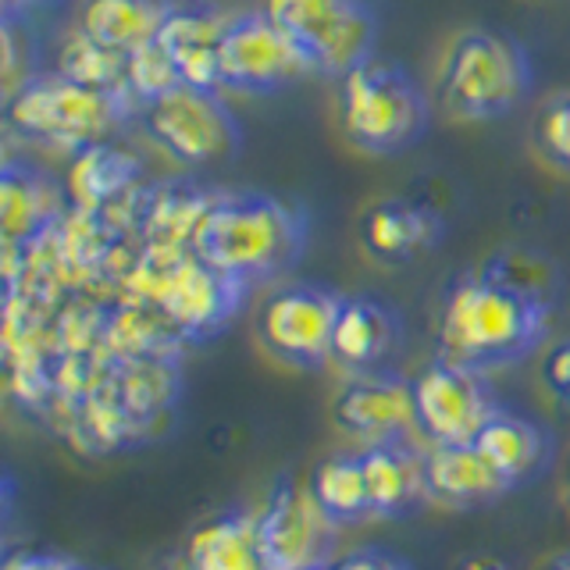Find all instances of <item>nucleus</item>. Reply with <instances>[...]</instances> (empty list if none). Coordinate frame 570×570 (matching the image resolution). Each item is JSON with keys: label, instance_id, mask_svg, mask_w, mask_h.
<instances>
[{"label": "nucleus", "instance_id": "cd10ccee", "mask_svg": "<svg viewBox=\"0 0 570 570\" xmlns=\"http://www.w3.org/2000/svg\"><path fill=\"white\" fill-rule=\"evenodd\" d=\"M534 142L552 168L570 171V94L552 97L534 118Z\"/></svg>", "mask_w": 570, "mask_h": 570}, {"label": "nucleus", "instance_id": "412c9836", "mask_svg": "<svg viewBox=\"0 0 570 570\" xmlns=\"http://www.w3.org/2000/svg\"><path fill=\"white\" fill-rule=\"evenodd\" d=\"M171 8L175 0H82L79 29L104 47L132 53L157 40Z\"/></svg>", "mask_w": 570, "mask_h": 570}, {"label": "nucleus", "instance_id": "c756f323", "mask_svg": "<svg viewBox=\"0 0 570 570\" xmlns=\"http://www.w3.org/2000/svg\"><path fill=\"white\" fill-rule=\"evenodd\" d=\"M542 379H546L552 396H560L563 403H570V338H563V343H557L546 353Z\"/></svg>", "mask_w": 570, "mask_h": 570}, {"label": "nucleus", "instance_id": "f03ea898", "mask_svg": "<svg viewBox=\"0 0 570 570\" xmlns=\"http://www.w3.org/2000/svg\"><path fill=\"white\" fill-rule=\"evenodd\" d=\"M189 249L249 289L296 267L307 249V214L272 193H218Z\"/></svg>", "mask_w": 570, "mask_h": 570}, {"label": "nucleus", "instance_id": "7c9ffc66", "mask_svg": "<svg viewBox=\"0 0 570 570\" xmlns=\"http://www.w3.org/2000/svg\"><path fill=\"white\" fill-rule=\"evenodd\" d=\"M4 570H79L76 560L61 557V552H14L4 560Z\"/></svg>", "mask_w": 570, "mask_h": 570}, {"label": "nucleus", "instance_id": "a878e982", "mask_svg": "<svg viewBox=\"0 0 570 570\" xmlns=\"http://www.w3.org/2000/svg\"><path fill=\"white\" fill-rule=\"evenodd\" d=\"M485 272L510 282L513 289L549 303V307H552V296H557V289H560V275H557V267H552V261L546 254H539V249H528V246L499 249V254L485 264Z\"/></svg>", "mask_w": 570, "mask_h": 570}, {"label": "nucleus", "instance_id": "f3484780", "mask_svg": "<svg viewBox=\"0 0 570 570\" xmlns=\"http://www.w3.org/2000/svg\"><path fill=\"white\" fill-rule=\"evenodd\" d=\"M228 18L232 14H225L218 8H207V4H175L171 8L157 40L171 53L183 82L225 89L222 86V40H225Z\"/></svg>", "mask_w": 570, "mask_h": 570}, {"label": "nucleus", "instance_id": "6e6552de", "mask_svg": "<svg viewBox=\"0 0 570 570\" xmlns=\"http://www.w3.org/2000/svg\"><path fill=\"white\" fill-rule=\"evenodd\" d=\"M317 76L299 43L264 11L232 14L222 40V86L236 94H278Z\"/></svg>", "mask_w": 570, "mask_h": 570}, {"label": "nucleus", "instance_id": "c9c22d12", "mask_svg": "<svg viewBox=\"0 0 570 570\" xmlns=\"http://www.w3.org/2000/svg\"><path fill=\"white\" fill-rule=\"evenodd\" d=\"M314 570H335V567H332V563H328V567H314Z\"/></svg>", "mask_w": 570, "mask_h": 570}, {"label": "nucleus", "instance_id": "f704fd0d", "mask_svg": "<svg viewBox=\"0 0 570 570\" xmlns=\"http://www.w3.org/2000/svg\"><path fill=\"white\" fill-rule=\"evenodd\" d=\"M168 570H196V567H193V563H189V560L183 557V560H175V563H171Z\"/></svg>", "mask_w": 570, "mask_h": 570}, {"label": "nucleus", "instance_id": "ddd939ff", "mask_svg": "<svg viewBox=\"0 0 570 570\" xmlns=\"http://www.w3.org/2000/svg\"><path fill=\"white\" fill-rule=\"evenodd\" d=\"M160 275L165 278H157L154 299L168 314L171 325L193 335H204L225 325L232 311L239 307V299L246 296L243 282L222 275L200 254L171 257V267H165Z\"/></svg>", "mask_w": 570, "mask_h": 570}, {"label": "nucleus", "instance_id": "c85d7f7f", "mask_svg": "<svg viewBox=\"0 0 570 570\" xmlns=\"http://www.w3.org/2000/svg\"><path fill=\"white\" fill-rule=\"evenodd\" d=\"M335 570H414V563H410L406 557H400V552H392L385 546H361V549H350L343 552L335 563Z\"/></svg>", "mask_w": 570, "mask_h": 570}, {"label": "nucleus", "instance_id": "4be33fe9", "mask_svg": "<svg viewBox=\"0 0 570 570\" xmlns=\"http://www.w3.org/2000/svg\"><path fill=\"white\" fill-rule=\"evenodd\" d=\"M311 489L317 503L338 528L374 521L371 513V492H367V471L361 453H335L317 463L311 478Z\"/></svg>", "mask_w": 570, "mask_h": 570}, {"label": "nucleus", "instance_id": "5701e85b", "mask_svg": "<svg viewBox=\"0 0 570 570\" xmlns=\"http://www.w3.org/2000/svg\"><path fill=\"white\" fill-rule=\"evenodd\" d=\"M50 218H58V193L47 178L22 171L18 175L14 165L4 168V243L14 249L18 243L32 239Z\"/></svg>", "mask_w": 570, "mask_h": 570}, {"label": "nucleus", "instance_id": "473e14b6", "mask_svg": "<svg viewBox=\"0 0 570 570\" xmlns=\"http://www.w3.org/2000/svg\"><path fill=\"white\" fill-rule=\"evenodd\" d=\"M36 0H0V8H4V18H18V11L32 8Z\"/></svg>", "mask_w": 570, "mask_h": 570}, {"label": "nucleus", "instance_id": "72a5a7b5", "mask_svg": "<svg viewBox=\"0 0 570 570\" xmlns=\"http://www.w3.org/2000/svg\"><path fill=\"white\" fill-rule=\"evenodd\" d=\"M546 570H570V552H560L557 560H549Z\"/></svg>", "mask_w": 570, "mask_h": 570}, {"label": "nucleus", "instance_id": "393cba45", "mask_svg": "<svg viewBox=\"0 0 570 570\" xmlns=\"http://www.w3.org/2000/svg\"><path fill=\"white\" fill-rule=\"evenodd\" d=\"M136 175V165L118 150L94 142V147L79 150L76 168H71V189L82 204H100L111 193L125 189V183Z\"/></svg>", "mask_w": 570, "mask_h": 570}, {"label": "nucleus", "instance_id": "e433bc0d", "mask_svg": "<svg viewBox=\"0 0 570 570\" xmlns=\"http://www.w3.org/2000/svg\"><path fill=\"white\" fill-rule=\"evenodd\" d=\"M79 570H86V567H79Z\"/></svg>", "mask_w": 570, "mask_h": 570}, {"label": "nucleus", "instance_id": "9b49d317", "mask_svg": "<svg viewBox=\"0 0 570 570\" xmlns=\"http://www.w3.org/2000/svg\"><path fill=\"white\" fill-rule=\"evenodd\" d=\"M261 528L278 570H314L335 563L338 528L317 503L311 481L282 478L261 510Z\"/></svg>", "mask_w": 570, "mask_h": 570}, {"label": "nucleus", "instance_id": "dca6fc26", "mask_svg": "<svg viewBox=\"0 0 570 570\" xmlns=\"http://www.w3.org/2000/svg\"><path fill=\"white\" fill-rule=\"evenodd\" d=\"M403 317L389 303L374 296H343L335 317L332 361L350 374L385 367V361L400 350Z\"/></svg>", "mask_w": 570, "mask_h": 570}, {"label": "nucleus", "instance_id": "2eb2a0df", "mask_svg": "<svg viewBox=\"0 0 570 570\" xmlns=\"http://www.w3.org/2000/svg\"><path fill=\"white\" fill-rule=\"evenodd\" d=\"M371 492L374 521H400L414 517L424 503H432L428 492V453L414 442H374L361 450Z\"/></svg>", "mask_w": 570, "mask_h": 570}, {"label": "nucleus", "instance_id": "423d86ee", "mask_svg": "<svg viewBox=\"0 0 570 570\" xmlns=\"http://www.w3.org/2000/svg\"><path fill=\"white\" fill-rule=\"evenodd\" d=\"M136 115L142 132L183 165H225L243 147V125L222 100V89L178 82L139 104Z\"/></svg>", "mask_w": 570, "mask_h": 570}, {"label": "nucleus", "instance_id": "0eeeda50", "mask_svg": "<svg viewBox=\"0 0 570 570\" xmlns=\"http://www.w3.org/2000/svg\"><path fill=\"white\" fill-rule=\"evenodd\" d=\"M261 11L293 36L317 76L343 79L374 58L379 14L367 0H264Z\"/></svg>", "mask_w": 570, "mask_h": 570}, {"label": "nucleus", "instance_id": "6ab92c4d", "mask_svg": "<svg viewBox=\"0 0 570 570\" xmlns=\"http://www.w3.org/2000/svg\"><path fill=\"white\" fill-rule=\"evenodd\" d=\"M186 560L196 570H278L267 549L261 513L225 510L189 534Z\"/></svg>", "mask_w": 570, "mask_h": 570}, {"label": "nucleus", "instance_id": "2f4dec72", "mask_svg": "<svg viewBox=\"0 0 570 570\" xmlns=\"http://www.w3.org/2000/svg\"><path fill=\"white\" fill-rule=\"evenodd\" d=\"M460 570H510L503 560H495V557H474V560H468Z\"/></svg>", "mask_w": 570, "mask_h": 570}, {"label": "nucleus", "instance_id": "1a4fd4ad", "mask_svg": "<svg viewBox=\"0 0 570 570\" xmlns=\"http://www.w3.org/2000/svg\"><path fill=\"white\" fill-rule=\"evenodd\" d=\"M338 307H343V296L328 289V285L317 282L282 285L261 307L257 317L261 346L275 361L299 371H314L321 364H328Z\"/></svg>", "mask_w": 570, "mask_h": 570}, {"label": "nucleus", "instance_id": "f257e3e1", "mask_svg": "<svg viewBox=\"0 0 570 570\" xmlns=\"http://www.w3.org/2000/svg\"><path fill=\"white\" fill-rule=\"evenodd\" d=\"M549 303L534 299L510 282L468 272L450 282L439 311V356L478 371L521 364L546 343Z\"/></svg>", "mask_w": 570, "mask_h": 570}, {"label": "nucleus", "instance_id": "f8f14e48", "mask_svg": "<svg viewBox=\"0 0 570 570\" xmlns=\"http://www.w3.org/2000/svg\"><path fill=\"white\" fill-rule=\"evenodd\" d=\"M335 421L364 445L410 439L421 432L414 379H403L385 367L350 374V382L335 396Z\"/></svg>", "mask_w": 570, "mask_h": 570}, {"label": "nucleus", "instance_id": "bb28decb", "mask_svg": "<svg viewBox=\"0 0 570 570\" xmlns=\"http://www.w3.org/2000/svg\"><path fill=\"white\" fill-rule=\"evenodd\" d=\"M178 82H183L178 65L171 61V53L165 50L160 40L129 53V89H132L136 104H147L160 94H168V89Z\"/></svg>", "mask_w": 570, "mask_h": 570}, {"label": "nucleus", "instance_id": "a211bd4d", "mask_svg": "<svg viewBox=\"0 0 570 570\" xmlns=\"http://www.w3.org/2000/svg\"><path fill=\"white\" fill-rule=\"evenodd\" d=\"M428 492H432V503L468 510L495 503L513 492V485L478 442H450L428 450Z\"/></svg>", "mask_w": 570, "mask_h": 570}, {"label": "nucleus", "instance_id": "b1692460", "mask_svg": "<svg viewBox=\"0 0 570 570\" xmlns=\"http://www.w3.org/2000/svg\"><path fill=\"white\" fill-rule=\"evenodd\" d=\"M58 71L68 79L89 86V89H100V94L132 97V89H129V53L97 43L94 36H86L82 29H76L65 40L61 58H58Z\"/></svg>", "mask_w": 570, "mask_h": 570}, {"label": "nucleus", "instance_id": "20e7f679", "mask_svg": "<svg viewBox=\"0 0 570 570\" xmlns=\"http://www.w3.org/2000/svg\"><path fill=\"white\" fill-rule=\"evenodd\" d=\"M432 104L406 68L367 58L338 79V125L356 150L392 157L424 139Z\"/></svg>", "mask_w": 570, "mask_h": 570}, {"label": "nucleus", "instance_id": "39448f33", "mask_svg": "<svg viewBox=\"0 0 570 570\" xmlns=\"http://www.w3.org/2000/svg\"><path fill=\"white\" fill-rule=\"evenodd\" d=\"M132 111H139L132 97L100 94L61 71H40L11 100H4L11 129L36 142H47V147L76 154L104 142Z\"/></svg>", "mask_w": 570, "mask_h": 570}, {"label": "nucleus", "instance_id": "7ed1b4c3", "mask_svg": "<svg viewBox=\"0 0 570 570\" xmlns=\"http://www.w3.org/2000/svg\"><path fill=\"white\" fill-rule=\"evenodd\" d=\"M534 86V68L521 40L495 29H468L445 50L439 100L463 121H495L517 111Z\"/></svg>", "mask_w": 570, "mask_h": 570}, {"label": "nucleus", "instance_id": "aec40b11", "mask_svg": "<svg viewBox=\"0 0 570 570\" xmlns=\"http://www.w3.org/2000/svg\"><path fill=\"white\" fill-rule=\"evenodd\" d=\"M474 442L503 471V478L513 489H524L534 478H542L552 463V453H557V442H552L546 424L524 414H513L507 406L495 410Z\"/></svg>", "mask_w": 570, "mask_h": 570}, {"label": "nucleus", "instance_id": "4468645a", "mask_svg": "<svg viewBox=\"0 0 570 570\" xmlns=\"http://www.w3.org/2000/svg\"><path fill=\"white\" fill-rule=\"evenodd\" d=\"M445 225L439 210L403 196H385L361 214V246L379 264H410L439 249Z\"/></svg>", "mask_w": 570, "mask_h": 570}, {"label": "nucleus", "instance_id": "9d476101", "mask_svg": "<svg viewBox=\"0 0 570 570\" xmlns=\"http://www.w3.org/2000/svg\"><path fill=\"white\" fill-rule=\"evenodd\" d=\"M417 400V428L432 445L474 442L481 428L499 410V400L489 385V374L471 364L439 361L428 364L414 379Z\"/></svg>", "mask_w": 570, "mask_h": 570}]
</instances>
